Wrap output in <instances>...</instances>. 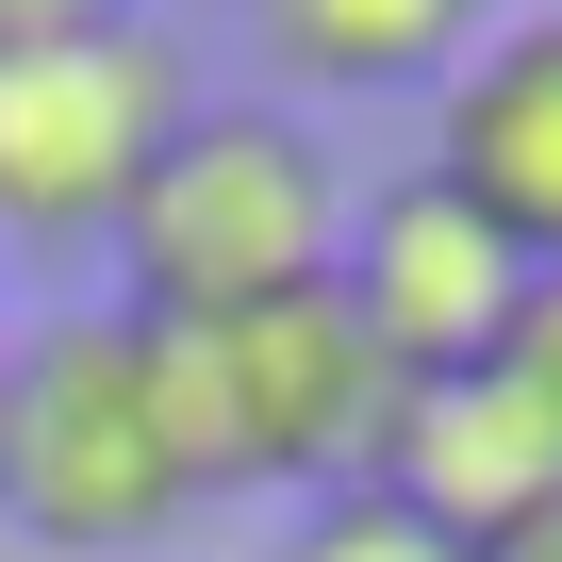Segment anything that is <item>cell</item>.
<instances>
[{"label": "cell", "mask_w": 562, "mask_h": 562, "mask_svg": "<svg viewBox=\"0 0 562 562\" xmlns=\"http://www.w3.org/2000/svg\"><path fill=\"white\" fill-rule=\"evenodd\" d=\"M430 182L529 281H562V18H513L430 83Z\"/></svg>", "instance_id": "6"}, {"label": "cell", "mask_w": 562, "mask_h": 562, "mask_svg": "<svg viewBox=\"0 0 562 562\" xmlns=\"http://www.w3.org/2000/svg\"><path fill=\"white\" fill-rule=\"evenodd\" d=\"M513 299H529V265L414 166V182H381L348 232H331V315L364 331V364L414 397V381H480L496 348H513Z\"/></svg>", "instance_id": "5"}, {"label": "cell", "mask_w": 562, "mask_h": 562, "mask_svg": "<svg viewBox=\"0 0 562 562\" xmlns=\"http://www.w3.org/2000/svg\"><path fill=\"white\" fill-rule=\"evenodd\" d=\"M480 562H562V496H546V513H513V529H496Z\"/></svg>", "instance_id": "11"}, {"label": "cell", "mask_w": 562, "mask_h": 562, "mask_svg": "<svg viewBox=\"0 0 562 562\" xmlns=\"http://www.w3.org/2000/svg\"><path fill=\"white\" fill-rule=\"evenodd\" d=\"M199 116L166 18H67V34H0V248H100L149 149Z\"/></svg>", "instance_id": "4"}, {"label": "cell", "mask_w": 562, "mask_h": 562, "mask_svg": "<svg viewBox=\"0 0 562 562\" xmlns=\"http://www.w3.org/2000/svg\"><path fill=\"white\" fill-rule=\"evenodd\" d=\"M0 513L34 546H83V562H133V546H166L199 513L182 447L149 414V348H133L116 299L0 331Z\"/></svg>", "instance_id": "3"}, {"label": "cell", "mask_w": 562, "mask_h": 562, "mask_svg": "<svg viewBox=\"0 0 562 562\" xmlns=\"http://www.w3.org/2000/svg\"><path fill=\"white\" fill-rule=\"evenodd\" d=\"M331 232H348V182L331 149L281 116V100H199L149 182L116 199V315L133 331H199V315H265V299H315L331 281Z\"/></svg>", "instance_id": "1"}, {"label": "cell", "mask_w": 562, "mask_h": 562, "mask_svg": "<svg viewBox=\"0 0 562 562\" xmlns=\"http://www.w3.org/2000/svg\"><path fill=\"white\" fill-rule=\"evenodd\" d=\"M496 381L562 430V281H529V299H513V348H496Z\"/></svg>", "instance_id": "10"}, {"label": "cell", "mask_w": 562, "mask_h": 562, "mask_svg": "<svg viewBox=\"0 0 562 562\" xmlns=\"http://www.w3.org/2000/svg\"><path fill=\"white\" fill-rule=\"evenodd\" d=\"M265 562H463L430 513H397L381 480H348V496H299V529H281Z\"/></svg>", "instance_id": "9"}, {"label": "cell", "mask_w": 562, "mask_h": 562, "mask_svg": "<svg viewBox=\"0 0 562 562\" xmlns=\"http://www.w3.org/2000/svg\"><path fill=\"white\" fill-rule=\"evenodd\" d=\"M67 18H116V0H0V34H67Z\"/></svg>", "instance_id": "12"}, {"label": "cell", "mask_w": 562, "mask_h": 562, "mask_svg": "<svg viewBox=\"0 0 562 562\" xmlns=\"http://www.w3.org/2000/svg\"><path fill=\"white\" fill-rule=\"evenodd\" d=\"M248 34L281 83H315V100H381V83H447L496 18L480 0H248Z\"/></svg>", "instance_id": "8"}, {"label": "cell", "mask_w": 562, "mask_h": 562, "mask_svg": "<svg viewBox=\"0 0 562 562\" xmlns=\"http://www.w3.org/2000/svg\"><path fill=\"white\" fill-rule=\"evenodd\" d=\"M149 348V414L182 447V496H348L381 463L397 381L364 364V331L315 299H265V315H199V331H133Z\"/></svg>", "instance_id": "2"}, {"label": "cell", "mask_w": 562, "mask_h": 562, "mask_svg": "<svg viewBox=\"0 0 562 562\" xmlns=\"http://www.w3.org/2000/svg\"><path fill=\"white\" fill-rule=\"evenodd\" d=\"M364 480H381L397 513H430V529L480 562L513 513H546V496H562V430L480 364V381H414V397L381 414V463H364Z\"/></svg>", "instance_id": "7"}]
</instances>
